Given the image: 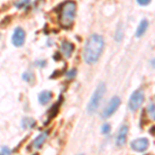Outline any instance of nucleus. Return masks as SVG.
I'll use <instances>...</instances> for the list:
<instances>
[{"instance_id":"obj_1","label":"nucleus","mask_w":155,"mask_h":155,"mask_svg":"<svg viewBox=\"0 0 155 155\" xmlns=\"http://www.w3.org/2000/svg\"><path fill=\"white\" fill-rule=\"evenodd\" d=\"M104 38L98 34H92L85 45L83 57L87 64H94L99 59L104 50Z\"/></svg>"},{"instance_id":"obj_2","label":"nucleus","mask_w":155,"mask_h":155,"mask_svg":"<svg viewBox=\"0 0 155 155\" xmlns=\"http://www.w3.org/2000/svg\"><path fill=\"white\" fill-rule=\"evenodd\" d=\"M76 11L77 4L72 0H67L60 5L58 20L61 27L65 29H69L74 25V18H76Z\"/></svg>"},{"instance_id":"obj_3","label":"nucleus","mask_w":155,"mask_h":155,"mask_svg":"<svg viewBox=\"0 0 155 155\" xmlns=\"http://www.w3.org/2000/svg\"><path fill=\"white\" fill-rule=\"evenodd\" d=\"M104 92H106V85L104 83H101L97 86V88L95 89L93 95H92L91 99L89 101L88 107H87L89 114H94L97 111V109H98L99 104H101L102 101V97L104 95Z\"/></svg>"},{"instance_id":"obj_4","label":"nucleus","mask_w":155,"mask_h":155,"mask_svg":"<svg viewBox=\"0 0 155 155\" xmlns=\"http://www.w3.org/2000/svg\"><path fill=\"white\" fill-rule=\"evenodd\" d=\"M144 99H145V94L143 90H137V91H134V94L130 97V99H129V109L131 111H137L144 102Z\"/></svg>"},{"instance_id":"obj_5","label":"nucleus","mask_w":155,"mask_h":155,"mask_svg":"<svg viewBox=\"0 0 155 155\" xmlns=\"http://www.w3.org/2000/svg\"><path fill=\"white\" fill-rule=\"evenodd\" d=\"M120 102H121V101H120L119 97L114 96L113 98L110 101L109 104H107V106L104 107V112H102V118H107V117L112 116L119 107Z\"/></svg>"},{"instance_id":"obj_6","label":"nucleus","mask_w":155,"mask_h":155,"mask_svg":"<svg viewBox=\"0 0 155 155\" xmlns=\"http://www.w3.org/2000/svg\"><path fill=\"white\" fill-rule=\"evenodd\" d=\"M25 36H26V34H25V31L23 30V28H21V27L16 28V30L14 31V34H12V38L14 46H16V47L23 46L24 41H25Z\"/></svg>"},{"instance_id":"obj_7","label":"nucleus","mask_w":155,"mask_h":155,"mask_svg":"<svg viewBox=\"0 0 155 155\" xmlns=\"http://www.w3.org/2000/svg\"><path fill=\"white\" fill-rule=\"evenodd\" d=\"M149 146V141L145 137H141V139H137L136 141H134L131 143V148L134 150V151H145Z\"/></svg>"},{"instance_id":"obj_8","label":"nucleus","mask_w":155,"mask_h":155,"mask_svg":"<svg viewBox=\"0 0 155 155\" xmlns=\"http://www.w3.org/2000/svg\"><path fill=\"white\" fill-rule=\"evenodd\" d=\"M127 132H128V128H127L126 125L121 126V128L119 129L118 131V136H117L116 139V143L119 147L123 146L126 142V137H127Z\"/></svg>"},{"instance_id":"obj_9","label":"nucleus","mask_w":155,"mask_h":155,"mask_svg":"<svg viewBox=\"0 0 155 155\" xmlns=\"http://www.w3.org/2000/svg\"><path fill=\"white\" fill-rule=\"evenodd\" d=\"M74 46L71 44V41H62L61 45V53L63 54L64 57L66 58H69L71 56L72 52H74Z\"/></svg>"},{"instance_id":"obj_10","label":"nucleus","mask_w":155,"mask_h":155,"mask_svg":"<svg viewBox=\"0 0 155 155\" xmlns=\"http://www.w3.org/2000/svg\"><path fill=\"white\" fill-rule=\"evenodd\" d=\"M52 98H53V93L50 91H42L38 95V101L41 102V104H44V106L49 104Z\"/></svg>"},{"instance_id":"obj_11","label":"nucleus","mask_w":155,"mask_h":155,"mask_svg":"<svg viewBox=\"0 0 155 155\" xmlns=\"http://www.w3.org/2000/svg\"><path fill=\"white\" fill-rule=\"evenodd\" d=\"M48 134H49V131H45V132H42V134H39V136L34 140L33 144H32L34 148H36V149L41 148V147L42 146V144L45 143V141L47 140V137H48Z\"/></svg>"},{"instance_id":"obj_12","label":"nucleus","mask_w":155,"mask_h":155,"mask_svg":"<svg viewBox=\"0 0 155 155\" xmlns=\"http://www.w3.org/2000/svg\"><path fill=\"white\" fill-rule=\"evenodd\" d=\"M148 26H149V23H148L147 20L144 19L143 21H141V23H140L139 27H137V33H136L137 37H141L142 35H143L145 32L147 31Z\"/></svg>"},{"instance_id":"obj_13","label":"nucleus","mask_w":155,"mask_h":155,"mask_svg":"<svg viewBox=\"0 0 155 155\" xmlns=\"http://www.w3.org/2000/svg\"><path fill=\"white\" fill-rule=\"evenodd\" d=\"M147 113L152 120H155V97L147 106Z\"/></svg>"},{"instance_id":"obj_14","label":"nucleus","mask_w":155,"mask_h":155,"mask_svg":"<svg viewBox=\"0 0 155 155\" xmlns=\"http://www.w3.org/2000/svg\"><path fill=\"white\" fill-rule=\"evenodd\" d=\"M122 38H123V29H122V24L119 23L118 27L116 29V32H115V39L117 41H121Z\"/></svg>"},{"instance_id":"obj_15","label":"nucleus","mask_w":155,"mask_h":155,"mask_svg":"<svg viewBox=\"0 0 155 155\" xmlns=\"http://www.w3.org/2000/svg\"><path fill=\"white\" fill-rule=\"evenodd\" d=\"M23 79L27 82H31L32 79H33V74L31 71H26L23 74Z\"/></svg>"},{"instance_id":"obj_16","label":"nucleus","mask_w":155,"mask_h":155,"mask_svg":"<svg viewBox=\"0 0 155 155\" xmlns=\"http://www.w3.org/2000/svg\"><path fill=\"white\" fill-rule=\"evenodd\" d=\"M29 3V0H21L20 2H17L16 3V6L18 7V8H21V7H23L25 5H27V4Z\"/></svg>"},{"instance_id":"obj_17","label":"nucleus","mask_w":155,"mask_h":155,"mask_svg":"<svg viewBox=\"0 0 155 155\" xmlns=\"http://www.w3.org/2000/svg\"><path fill=\"white\" fill-rule=\"evenodd\" d=\"M110 130H111V126H110V124H104V125L101 127L102 134H107V132H110Z\"/></svg>"},{"instance_id":"obj_18","label":"nucleus","mask_w":155,"mask_h":155,"mask_svg":"<svg viewBox=\"0 0 155 155\" xmlns=\"http://www.w3.org/2000/svg\"><path fill=\"white\" fill-rule=\"evenodd\" d=\"M137 3L140 4V5H143V6H146L148 5V4L151 2V0H137Z\"/></svg>"},{"instance_id":"obj_19","label":"nucleus","mask_w":155,"mask_h":155,"mask_svg":"<svg viewBox=\"0 0 155 155\" xmlns=\"http://www.w3.org/2000/svg\"><path fill=\"white\" fill-rule=\"evenodd\" d=\"M76 69H71V71L67 72V77H68V79H72V78H74V76H76Z\"/></svg>"},{"instance_id":"obj_20","label":"nucleus","mask_w":155,"mask_h":155,"mask_svg":"<svg viewBox=\"0 0 155 155\" xmlns=\"http://www.w3.org/2000/svg\"><path fill=\"white\" fill-rule=\"evenodd\" d=\"M151 64H152V66L155 67V59L152 60V61H151Z\"/></svg>"},{"instance_id":"obj_21","label":"nucleus","mask_w":155,"mask_h":155,"mask_svg":"<svg viewBox=\"0 0 155 155\" xmlns=\"http://www.w3.org/2000/svg\"><path fill=\"white\" fill-rule=\"evenodd\" d=\"M80 155H85V154H80Z\"/></svg>"},{"instance_id":"obj_22","label":"nucleus","mask_w":155,"mask_h":155,"mask_svg":"<svg viewBox=\"0 0 155 155\" xmlns=\"http://www.w3.org/2000/svg\"><path fill=\"white\" fill-rule=\"evenodd\" d=\"M0 155H2V154H0Z\"/></svg>"}]
</instances>
